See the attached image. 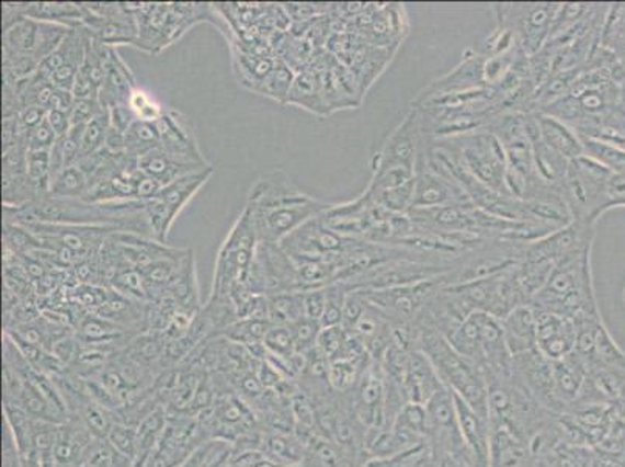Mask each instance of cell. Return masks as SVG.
Segmentation results:
<instances>
[{"label":"cell","mask_w":625,"mask_h":467,"mask_svg":"<svg viewBox=\"0 0 625 467\" xmlns=\"http://www.w3.org/2000/svg\"><path fill=\"white\" fill-rule=\"evenodd\" d=\"M624 301H625V288H624Z\"/></svg>","instance_id":"obj_53"},{"label":"cell","mask_w":625,"mask_h":467,"mask_svg":"<svg viewBox=\"0 0 625 467\" xmlns=\"http://www.w3.org/2000/svg\"><path fill=\"white\" fill-rule=\"evenodd\" d=\"M364 467H438L427 444L388 458H370Z\"/></svg>","instance_id":"obj_35"},{"label":"cell","mask_w":625,"mask_h":467,"mask_svg":"<svg viewBox=\"0 0 625 467\" xmlns=\"http://www.w3.org/2000/svg\"><path fill=\"white\" fill-rule=\"evenodd\" d=\"M431 139L455 156L457 162L479 183L498 194L512 196L508 187V159L492 129L482 127L463 135Z\"/></svg>","instance_id":"obj_6"},{"label":"cell","mask_w":625,"mask_h":467,"mask_svg":"<svg viewBox=\"0 0 625 467\" xmlns=\"http://www.w3.org/2000/svg\"><path fill=\"white\" fill-rule=\"evenodd\" d=\"M128 106L132 107L137 121L150 122V124L158 122L159 118L162 117V114L166 113L162 106L140 88H137L136 91L133 92L132 98H129Z\"/></svg>","instance_id":"obj_40"},{"label":"cell","mask_w":625,"mask_h":467,"mask_svg":"<svg viewBox=\"0 0 625 467\" xmlns=\"http://www.w3.org/2000/svg\"><path fill=\"white\" fill-rule=\"evenodd\" d=\"M512 376L521 381L538 402L554 414H564L554 392L553 362L537 350L513 355Z\"/></svg>","instance_id":"obj_16"},{"label":"cell","mask_w":625,"mask_h":467,"mask_svg":"<svg viewBox=\"0 0 625 467\" xmlns=\"http://www.w3.org/2000/svg\"><path fill=\"white\" fill-rule=\"evenodd\" d=\"M57 140L58 137L55 135L54 128L48 124L47 118L39 127L32 129L29 135H25V144H27L29 150L50 151Z\"/></svg>","instance_id":"obj_44"},{"label":"cell","mask_w":625,"mask_h":467,"mask_svg":"<svg viewBox=\"0 0 625 467\" xmlns=\"http://www.w3.org/2000/svg\"><path fill=\"white\" fill-rule=\"evenodd\" d=\"M161 147L158 127L150 122L134 121L132 127L126 132V153L139 156Z\"/></svg>","instance_id":"obj_33"},{"label":"cell","mask_w":625,"mask_h":467,"mask_svg":"<svg viewBox=\"0 0 625 467\" xmlns=\"http://www.w3.org/2000/svg\"><path fill=\"white\" fill-rule=\"evenodd\" d=\"M25 16L30 20L76 29L83 25L86 10L83 3L78 2H29Z\"/></svg>","instance_id":"obj_27"},{"label":"cell","mask_w":625,"mask_h":467,"mask_svg":"<svg viewBox=\"0 0 625 467\" xmlns=\"http://www.w3.org/2000/svg\"><path fill=\"white\" fill-rule=\"evenodd\" d=\"M599 46L625 66V3L609 5Z\"/></svg>","instance_id":"obj_28"},{"label":"cell","mask_w":625,"mask_h":467,"mask_svg":"<svg viewBox=\"0 0 625 467\" xmlns=\"http://www.w3.org/2000/svg\"><path fill=\"white\" fill-rule=\"evenodd\" d=\"M89 189H91V180L76 164L66 167L52 180L48 195L55 198L84 200Z\"/></svg>","instance_id":"obj_31"},{"label":"cell","mask_w":625,"mask_h":467,"mask_svg":"<svg viewBox=\"0 0 625 467\" xmlns=\"http://www.w3.org/2000/svg\"><path fill=\"white\" fill-rule=\"evenodd\" d=\"M333 203L305 194L282 170L266 173L249 189L245 209L251 215L259 242L281 243L289 234L321 217Z\"/></svg>","instance_id":"obj_1"},{"label":"cell","mask_w":625,"mask_h":467,"mask_svg":"<svg viewBox=\"0 0 625 467\" xmlns=\"http://www.w3.org/2000/svg\"><path fill=\"white\" fill-rule=\"evenodd\" d=\"M259 448L266 458L285 467L303 465L305 457V444L293 433L263 430Z\"/></svg>","instance_id":"obj_26"},{"label":"cell","mask_w":625,"mask_h":467,"mask_svg":"<svg viewBox=\"0 0 625 467\" xmlns=\"http://www.w3.org/2000/svg\"><path fill=\"white\" fill-rule=\"evenodd\" d=\"M3 467H22L20 451L9 429H7L5 443H3Z\"/></svg>","instance_id":"obj_49"},{"label":"cell","mask_w":625,"mask_h":467,"mask_svg":"<svg viewBox=\"0 0 625 467\" xmlns=\"http://www.w3.org/2000/svg\"><path fill=\"white\" fill-rule=\"evenodd\" d=\"M70 30L65 25L22 18L11 27L2 30L3 58H30L41 66L58 49Z\"/></svg>","instance_id":"obj_11"},{"label":"cell","mask_w":625,"mask_h":467,"mask_svg":"<svg viewBox=\"0 0 625 467\" xmlns=\"http://www.w3.org/2000/svg\"><path fill=\"white\" fill-rule=\"evenodd\" d=\"M532 467H535V466H532Z\"/></svg>","instance_id":"obj_54"},{"label":"cell","mask_w":625,"mask_h":467,"mask_svg":"<svg viewBox=\"0 0 625 467\" xmlns=\"http://www.w3.org/2000/svg\"><path fill=\"white\" fill-rule=\"evenodd\" d=\"M436 369L420 350H412L407 355L404 369V389L409 402L422 403L444 389Z\"/></svg>","instance_id":"obj_19"},{"label":"cell","mask_w":625,"mask_h":467,"mask_svg":"<svg viewBox=\"0 0 625 467\" xmlns=\"http://www.w3.org/2000/svg\"><path fill=\"white\" fill-rule=\"evenodd\" d=\"M613 172L588 156L569 161L560 184L561 195L572 221L596 225L610 210L609 183Z\"/></svg>","instance_id":"obj_8"},{"label":"cell","mask_w":625,"mask_h":467,"mask_svg":"<svg viewBox=\"0 0 625 467\" xmlns=\"http://www.w3.org/2000/svg\"><path fill=\"white\" fill-rule=\"evenodd\" d=\"M257 244L259 239L254 224L248 210L243 209L226 236L225 242L219 247L214 284L208 299L232 303L243 293L251 292L249 273L254 262Z\"/></svg>","instance_id":"obj_5"},{"label":"cell","mask_w":625,"mask_h":467,"mask_svg":"<svg viewBox=\"0 0 625 467\" xmlns=\"http://www.w3.org/2000/svg\"><path fill=\"white\" fill-rule=\"evenodd\" d=\"M156 127H158L159 137H161V148L167 153L192 159L200 164H208L204 159L203 151L200 150L192 122L180 111H166L162 117L156 122Z\"/></svg>","instance_id":"obj_18"},{"label":"cell","mask_w":625,"mask_h":467,"mask_svg":"<svg viewBox=\"0 0 625 467\" xmlns=\"http://www.w3.org/2000/svg\"><path fill=\"white\" fill-rule=\"evenodd\" d=\"M327 301L326 310L321 318V326L323 328H337L342 324V310H344L345 296H348L349 288L344 284L333 283L327 285Z\"/></svg>","instance_id":"obj_38"},{"label":"cell","mask_w":625,"mask_h":467,"mask_svg":"<svg viewBox=\"0 0 625 467\" xmlns=\"http://www.w3.org/2000/svg\"><path fill=\"white\" fill-rule=\"evenodd\" d=\"M372 358L364 361H333L330 362L329 385L334 392H349L360 380L361 374L367 368Z\"/></svg>","instance_id":"obj_34"},{"label":"cell","mask_w":625,"mask_h":467,"mask_svg":"<svg viewBox=\"0 0 625 467\" xmlns=\"http://www.w3.org/2000/svg\"><path fill=\"white\" fill-rule=\"evenodd\" d=\"M214 167L190 173L166 185L155 198L147 200L145 210H147L148 224L152 234V239L159 243H166L171 226L180 217L182 210L195 198L201 187L211 180Z\"/></svg>","instance_id":"obj_10"},{"label":"cell","mask_w":625,"mask_h":467,"mask_svg":"<svg viewBox=\"0 0 625 467\" xmlns=\"http://www.w3.org/2000/svg\"><path fill=\"white\" fill-rule=\"evenodd\" d=\"M591 250L587 248L556 263L545 287L530 304L535 309L567 317L575 324L602 318L594 296Z\"/></svg>","instance_id":"obj_2"},{"label":"cell","mask_w":625,"mask_h":467,"mask_svg":"<svg viewBox=\"0 0 625 467\" xmlns=\"http://www.w3.org/2000/svg\"><path fill=\"white\" fill-rule=\"evenodd\" d=\"M252 467H285V466L279 465V463H275L273 462V459L266 458L265 455H263V457L260 458L259 462H257L255 465Z\"/></svg>","instance_id":"obj_51"},{"label":"cell","mask_w":625,"mask_h":467,"mask_svg":"<svg viewBox=\"0 0 625 467\" xmlns=\"http://www.w3.org/2000/svg\"><path fill=\"white\" fill-rule=\"evenodd\" d=\"M106 441L118 454L132 459L133 463L136 462L137 451H139V444H137V428H132V425H126L124 422L115 421Z\"/></svg>","instance_id":"obj_39"},{"label":"cell","mask_w":625,"mask_h":467,"mask_svg":"<svg viewBox=\"0 0 625 467\" xmlns=\"http://www.w3.org/2000/svg\"><path fill=\"white\" fill-rule=\"evenodd\" d=\"M417 350L427 355L444 387L489 418V385L482 369L452 346L441 333L417 331Z\"/></svg>","instance_id":"obj_4"},{"label":"cell","mask_w":625,"mask_h":467,"mask_svg":"<svg viewBox=\"0 0 625 467\" xmlns=\"http://www.w3.org/2000/svg\"><path fill=\"white\" fill-rule=\"evenodd\" d=\"M534 466L535 467H549L548 465H546L545 462H542V459H537V462H534Z\"/></svg>","instance_id":"obj_52"},{"label":"cell","mask_w":625,"mask_h":467,"mask_svg":"<svg viewBox=\"0 0 625 467\" xmlns=\"http://www.w3.org/2000/svg\"><path fill=\"white\" fill-rule=\"evenodd\" d=\"M535 311H537V351L550 362L564 361L576 348L575 322L550 311L538 309Z\"/></svg>","instance_id":"obj_17"},{"label":"cell","mask_w":625,"mask_h":467,"mask_svg":"<svg viewBox=\"0 0 625 467\" xmlns=\"http://www.w3.org/2000/svg\"><path fill=\"white\" fill-rule=\"evenodd\" d=\"M501 326L512 357L537 350V311L532 304H521L509 311Z\"/></svg>","instance_id":"obj_23"},{"label":"cell","mask_w":625,"mask_h":467,"mask_svg":"<svg viewBox=\"0 0 625 467\" xmlns=\"http://www.w3.org/2000/svg\"><path fill=\"white\" fill-rule=\"evenodd\" d=\"M428 139V137H427ZM427 146V143H425ZM470 200L463 189L444 173L438 172L428 161L425 147L416 167L412 209H433L453 205H468ZM471 205V203H470Z\"/></svg>","instance_id":"obj_13"},{"label":"cell","mask_w":625,"mask_h":467,"mask_svg":"<svg viewBox=\"0 0 625 467\" xmlns=\"http://www.w3.org/2000/svg\"><path fill=\"white\" fill-rule=\"evenodd\" d=\"M594 225L571 224L561 226L548 236L526 244L524 258L526 261L548 262L556 265L568 255L593 248Z\"/></svg>","instance_id":"obj_14"},{"label":"cell","mask_w":625,"mask_h":467,"mask_svg":"<svg viewBox=\"0 0 625 467\" xmlns=\"http://www.w3.org/2000/svg\"><path fill=\"white\" fill-rule=\"evenodd\" d=\"M348 331L342 326L337 328H323L318 337L316 348L329 358L330 362L340 358L342 348H344L345 340H348Z\"/></svg>","instance_id":"obj_42"},{"label":"cell","mask_w":625,"mask_h":467,"mask_svg":"<svg viewBox=\"0 0 625 467\" xmlns=\"http://www.w3.org/2000/svg\"><path fill=\"white\" fill-rule=\"evenodd\" d=\"M422 114L411 106L393 132L386 136L372 158V178L366 194L374 196L383 192L404 187L414 181L416 167L425 147Z\"/></svg>","instance_id":"obj_3"},{"label":"cell","mask_w":625,"mask_h":467,"mask_svg":"<svg viewBox=\"0 0 625 467\" xmlns=\"http://www.w3.org/2000/svg\"><path fill=\"white\" fill-rule=\"evenodd\" d=\"M47 122L50 124V127L54 128L55 135H57L58 139L69 135L70 128H72L70 114L59 113V111H48Z\"/></svg>","instance_id":"obj_48"},{"label":"cell","mask_w":625,"mask_h":467,"mask_svg":"<svg viewBox=\"0 0 625 467\" xmlns=\"http://www.w3.org/2000/svg\"><path fill=\"white\" fill-rule=\"evenodd\" d=\"M137 88L139 87H137L132 69L113 47L99 91L100 103L106 110L118 105H128L129 98Z\"/></svg>","instance_id":"obj_24"},{"label":"cell","mask_w":625,"mask_h":467,"mask_svg":"<svg viewBox=\"0 0 625 467\" xmlns=\"http://www.w3.org/2000/svg\"><path fill=\"white\" fill-rule=\"evenodd\" d=\"M296 76L297 73L294 72L293 66H289L284 59L277 58L270 76L257 89V94L274 100V102L281 103V105H286Z\"/></svg>","instance_id":"obj_30"},{"label":"cell","mask_w":625,"mask_h":467,"mask_svg":"<svg viewBox=\"0 0 625 467\" xmlns=\"http://www.w3.org/2000/svg\"><path fill=\"white\" fill-rule=\"evenodd\" d=\"M266 298L271 326H293L304 318L303 292L279 293Z\"/></svg>","instance_id":"obj_29"},{"label":"cell","mask_w":625,"mask_h":467,"mask_svg":"<svg viewBox=\"0 0 625 467\" xmlns=\"http://www.w3.org/2000/svg\"><path fill=\"white\" fill-rule=\"evenodd\" d=\"M531 113L534 116L538 136L554 153L561 156L567 161L583 156L582 137L575 129L561 122L560 118L543 113V111H531Z\"/></svg>","instance_id":"obj_22"},{"label":"cell","mask_w":625,"mask_h":467,"mask_svg":"<svg viewBox=\"0 0 625 467\" xmlns=\"http://www.w3.org/2000/svg\"><path fill=\"white\" fill-rule=\"evenodd\" d=\"M104 110L100 99H76L72 111H70V122L72 127H86L89 122L94 121Z\"/></svg>","instance_id":"obj_43"},{"label":"cell","mask_w":625,"mask_h":467,"mask_svg":"<svg viewBox=\"0 0 625 467\" xmlns=\"http://www.w3.org/2000/svg\"><path fill=\"white\" fill-rule=\"evenodd\" d=\"M27 3L29 2H3L2 3V30H7L22 20L27 18Z\"/></svg>","instance_id":"obj_47"},{"label":"cell","mask_w":625,"mask_h":467,"mask_svg":"<svg viewBox=\"0 0 625 467\" xmlns=\"http://www.w3.org/2000/svg\"><path fill=\"white\" fill-rule=\"evenodd\" d=\"M289 328H292L294 341H296L297 352H300V354H305V352L316 348L319 333L322 331L321 322L305 317L294 322Z\"/></svg>","instance_id":"obj_41"},{"label":"cell","mask_w":625,"mask_h":467,"mask_svg":"<svg viewBox=\"0 0 625 467\" xmlns=\"http://www.w3.org/2000/svg\"><path fill=\"white\" fill-rule=\"evenodd\" d=\"M94 435L78 419H69L58 428L54 458L58 467H76L84 462L99 443Z\"/></svg>","instance_id":"obj_21"},{"label":"cell","mask_w":625,"mask_h":467,"mask_svg":"<svg viewBox=\"0 0 625 467\" xmlns=\"http://www.w3.org/2000/svg\"><path fill=\"white\" fill-rule=\"evenodd\" d=\"M446 340L459 354L475 362L484 376H511L512 354L505 344L501 320L492 315L474 311Z\"/></svg>","instance_id":"obj_7"},{"label":"cell","mask_w":625,"mask_h":467,"mask_svg":"<svg viewBox=\"0 0 625 467\" xmlns=\"http://www.w3.org/2000/svg\"><path fill=\"white\" fill-rule=\"evenodd\" d=\"M286 105L304 107L319 117L327 116L330 113V106L319 73L308 69L297 73Z\"/></svg>","instance_id":"obj_25"},{"label":"cell","mask_w":625,"mask_h":467,"mask_svg":"<svg viewBox=\"0 0 625 467\" xmlns=\"http://www.w3.org/2000/svg\"><path fill=\"white\" fill-rule=\"evenodd\" d=\"M560 3H495L498 27L508 30L526 57H534L548 43Z\"/></svg>","instance_id":"obj_9"},{"label":"cell","mask_w":625,"mask_h":467,"mask_svg":"<svg viewBox=\"0 0 625 467\" xmlns=\"http://www.w3.org/2000/svg\"><path fill=\"white\" fill-rule=\"evenodd\" d=\"M48 111L46 107L41 106H27L18 114V118H20V124L22 132L24 135H29L32 129L39 127L44 121L47 118Z\"/></svg>","instance_id":"obj_46"},{"label":"cell","mask_w":625,"mask_h":467,"mask_svg":"<svg viewBox=\"0 0 625 467\" xmlns=\"http://www.w3.org/2000/svg\"><path fill=\"white\" fill-rule=\"evenodd\" d=\"M348 395L353 413L366 432L388 425V381L378 362L371 361Z\"/></svg>","instance_id":"obj_12"},{"label":"cell","mask_w":625,"mask_h":467,"mask_svg":"<svg viewBox=\"0 0 625 467\" xmlns=\"http://www.w3.org/2000/svg\"><path fill=\"white\" fill-rule=\"evenodd\" d=\"M455 396V395H453ZM457 421L475 467H490V422L489 418L471 409L467 402L455 396Z\"/></svg>","instance_id":"obj_20"},{"label":"cell","mask_w":625,"mask_h":467,"mask_svg":"<svg viewBox=\"0 0 625 467\" xmlns=\"http://www.w3.org/2000/svg\"><path fill=\"white\" fill-rule=\"evenodd\" d=\"M110 110L104 107L102 113H100L94 121L86 125L83 139H81L80 158L99 153V151L102 150L104 140H106L107 129H110Z\"/></svg>","instance_id":"obj_36"},{"label":"cell","mask_w":625,"mask_h":467,"mask_svg":"<svg viewBox=\"0 0 625 467\" xmlns=\"http://www.w3.org/2000/svg\"><path fill=\"white\" fill-rule=\"evenodd\" d=\"M326 287L303 292L304 317L321 322L323 310H326Z\"/></svg>","instance_id":"obj_45"},{"label":"cell","mask_w":625,"mask_h":467,"mask_svg":"<svg viewBox=\"0 0 625 467\" xmlns=\"http://www.w3.org/2000/svg\"><path fill=\"white\" fill-rule=\"evenodd\" d=\"M484 65H486V57L481 52H467L463 61L455 69H452V72L438 78L433 83L428 84L422 92H419L412 105H425V103L434 102V100L464 94V92L487 87Z\"/></svg>","instance_id":"obj_15"},{"label":"cell","mask_w":625,"mask_h":467,"mask_svg":"<svg viewBox=\"0 0 625 467\" xmlns=\"http://www.w3.org/2000/svg\"><path fill=\"white\" fill-rule=\"evenodd\" d=\"M73 103H76V98H73L72 91H63V89H57L54 98H52L50 105H48V111L54 110L59 111V113L70 114Z\"/></svg>","instance_id":"obj_50"},{"label":"cell","mask_w":625,"mask_h":467,"mask_svg":"<svg viewBox=\"0 0 625 467\" xmlns=\"http://www.w3.org/2000/svg\"><path fill=\"white\" fill-rule=\"evenodd\" d=\"M265 348L268 354L273 355V357L284 358V361L300 354V352H297L296 341H294L289 326H271L265 337Z\"/></svg>","instance_id":"obj_37"},{"label":"cell","mask_w":625,"mask_h":467,"mask_svg":"<svg viewBox=\"0 0 625 467\" xmlns=\"http://www.w3.org/2000/svg\"><path fill=\"white\" fill-rule=\"evenodd\" d=\"M542 462L549 467H593V455L590 447L576 446V444L567 443L559 440L553 447L543 455ZM537 462V459H535Z\"/></svg>","instance_id":"obj_32"}]
</instances>
